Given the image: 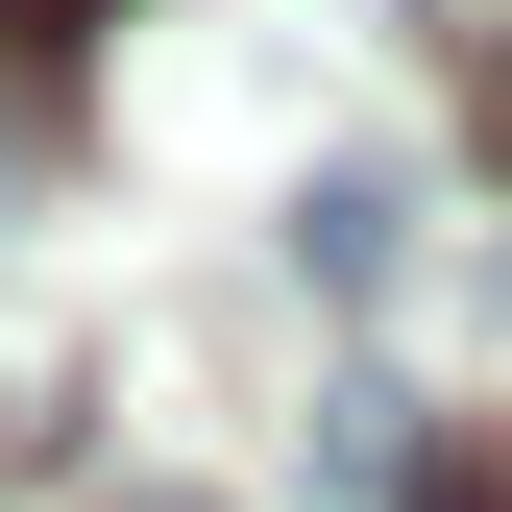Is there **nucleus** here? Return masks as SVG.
Segmentation results:
<instances>
[{"label": "nucleus", "mask_w": 512, "mask_h": 512, "mask_svg": "<svg viewBox=\"0 0 512 512\" xmlns=\"http://www.w3.org/2000/svg\"><path fill=\"white\" fill-rule=\"evenodd\" d=\"M415 512H512V464H464V439H415Z\"/></svg>", "instance_id": "obj_1"}]
</instances>
